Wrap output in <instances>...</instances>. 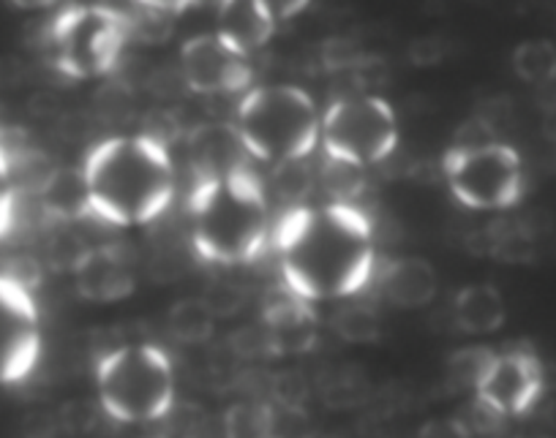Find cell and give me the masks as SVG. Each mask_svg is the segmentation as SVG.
I'll use <instances>...</instances> for the list:
<instances>
[{"label":"cell","instance_id":"17","mask_svg":"<svg viewBox=\"0 0 556 438\" xmlns=\"http://www.w3.org/2000/svg\"><path fill=\"white\" fill-rule=\"evenodd\" d=\"M41 212L58 223H74L90 216L88 183L83 167H52L41 189L36 191Z\"/></svg>","mask_w":556,"mask_h":438},{"label":"cell","instance_id":"16","mask_svg":"<svg viewBox=\"0 0 556 438\" xmlns=\"http://www.w3.org/2000/svg\"><path fill=\"white\" fill-rule=\"evenodd\" d=\"M216 34L251 55L273 39L276 20L260 0H216Z\"/></svg>","mask_w":556,"mask_h":438},{"label":"cell","instance_id":"6","mask_svg":"<svg viewBox=\"0 0 556 438\" xmlns=\"http://www.w3.org/2000/svg\"><path fill=\"white\" fill-rule=\"evenodd\" d=\"M128 34L117 17L99 3L61 9L45 36L47 57L68 79L106 77L121 63Z\"/></svg>","mask_w":556,"mask_h":438},{"label":"cell","instance_id":"8","mask_svg":"<svg viewBox=\"0 0 556 438\" xmlns=\"http://www.w3.org/2000/svg\"><path fill=\"white\" fill-rule=\"evenodd\" d=\"M319 139L330 162L361 169L377 167L388 162L399 144V117L379 95H344L325 110Z\"/></svg>","mask_w":556,"mask_h":438},{"label":"cell","instance_id":"7","mask_svg":"<svg viewBox=\"0 0 556 438\" xmlns=\"http://www.w3.org/2000/svg\"><path fill=\"white\" fill-rule=\"evenodd\" d=\"M442 172H445L453 199L467 210H510L523 199V191H527L521 156L516 147L500 139L489 144H475V147L451 144V151L442 156Z\"/></svg>","mask_w":556,"mask_h":438},{"label":"cell","instance_id":"31","mask_svg":"<svg viewBox=\"0 0 556 438\" xmlns=\"http://www.w3.org/2000/svg\"><path fill=\"white\" fill-rule=\"evenodd\" d=\"M417 438H472V430L464 425L462 416H437V420L424 422Z\"/></svg>","mask_w":556,"mask_h":438},{"label":"cell","instance_id":"26","mask_svg":"<svg viewBox=\"0 0 556 438\" xmlns=\"http://www.w3.org/2000/svg\"><path fill=\"white\" fill-rule=\"evenodd\" d=\"M17 199L20 189L17 180H14L12 158H9L7 144L0 139V237L12 229L14 218H17Z\"/></svg>","mask_w":556,"mask_h":438},{"label":"cell","instance_id":"29","mask_svg":"<svg viewBox=\"0 0 556 438\" xmlns=\"http://www.w3.org/2000/svg\"><path fill=\"white\" fill-rule=\"evenodd\" d=\"M202 300L211 306V311L216 313V319L235 317V313L243 311L245 306V288L240 283L232 281H216L207 286V292L202 295Z\"/></svg>","mask_w":556,"mask_h":438},{"label":"cell","instance_id":"28","mask_svg":"<svg viewBox=\"0 0 556 438\" xmlns=\"http://www.w3.org/2000/svg\"><path fill=\"white\" fill-rule=\"evenodd\" d=\"M308 191H312V178H308V172L303 169L301 162L276 167V194L287 202V207L303 205Z\"/></svg>","mask_w":556,"mask_h":438},{"label":"cell","instance_id":"35","mask_svg":"<svg viewBox=\"0 0 556 438\" xmlns=\"http://www.w3.org/2000/svg\"><path fill=\"white\" fill-rule=\"evenodd\" d=\"M12 3L25 12H41V9H50L55 0H12Z\"/></svg>","mask_w":556,"mask_h":438},{"label":"cell","instance_id":"10","mask_svg":"<svg viewBox=\"0 0 556 438\" xmlns=\"http://www.w3.org/2000/svg\"><path fill=\"white\" fill-rule=\"evenodd\" d=\"M545 387L543 362L532 349L494 351L483 378L475 387V400L496 416H521L540 400Z\"/></svg>","mask_w":556,"mask_h":438},{"label":"cell","instance_id":"24","mask_svg":"<svg viewBox=\"0 0 556 438\" xmlns=\"http://www.w3.org/2000/svg\"><path fill=\"white\" fill-rule=\"evenodd\" d=\"M491 357H494V349H489V346H464L447 360V382L456 389H472L475 392Z\"/></svg>","mask_w":556,"mask_h":438},{"label":"cell","instance_id":"21","mask_svg":"<svg viewBox=\"0 0 556 438\" xmlns=\"http://www.w3.org/2000/svg\"><path fill=\"white\" fill-rule=\"evenodd\" d=\"M510 66L527 85H548L556 79V44L548 39H527L513 50Z\"/></svg>","mask_w":556,"mask_h":438},{"label":"cell","instance_id":"30","mask_svg":"<svg viewBox=\"0 0 556 438\" xmlns=\"http://www.w3.org/2000/svg\"><path fill=\"white\" fill-rule=\"evenodd\" d=\"M447 55H451V41L442 39V36L437 34L420 36V39H415L409 47H406V57L420 68L437 66V63L445 61Z\"/></svg>","mask_w":556,"mask_h":438},{"label":"cell","instance_id":"20","mask_svg":"<svg viewBox=\"0 0 556 438\" xmlns=\"http://www.w3.org/2000/svg\"><path fill=\"white\" fill-rule=\"evenodd\" d=\"M167 327L178 344L202 346L216 333V313L202 297H184L169 308Z\"/></svg>","mask_w":556,"mask_h":438},{"label":"cell","instance_id":"11","mask_svg":"<svg viewBox=\"0 0 556 438\" xmlns=\"http://www.w3.org/2000/svg\"><path fill=\"white\" fill-rule=\"evenodd\" d=\"M251 55L240 52L218 34H200L180 50V74L191 93L229 95L240 93L254 79Z\"/></svg>","mask_w":556,"mask_h":438},{"label":"cell","instance_id":"33","mask_svg":"<svg viewBox=\"0 0 556 438\" xmlns=\"http://www.w3.org/2000/svg\"><path fill=\"white\" fill-rule=\"evenodd\" d=\"M260 3L267 9V14H270L278 25V23H287V20L298 17V14H301L303 9L312 3V0H260Z\"/></svg>","mask_w":556,"mask_h":438},{"label":"cell","instance_id":"1","mask_svg":"<svg viewBox=\"0 0 556 438\" xmlns=\"http://www.w3.org/2000/svg\"><path fill=\"white\" fill-rule=\"evenodd\" d=\"M273 245L285 286L308 302L352 297L377 275L374 221L355 202L287 207Z\"/></svg>","mask_w":556,"mask_h":438},{"label":"cell","instance_id":"23","mask_svg":"<svg viewBox=\"0 0 556 438\" xmlns=\"http://www.w3.org/2000/svg\"><path fill=\"white\" fill-rule=\"evenodd\" d=\"M265 438H317L314 422L301 403H267Z\"/></svg>","mask_w":556,"mask_h":438},{"label":"cell","instance_id":"5","mask_svg":"<svg viewBox=\"0 0 556 438\" xmlns=\"http://www.w3.org/2000/svg\"><path fill=\"white\" fill-rule=\"evenodd\" d=\"M96 387L104 414L117 422H153L173 411L175 368L156 344L110 349L96 365Z\"/></svg>","mask_w":556,"mask_h":438},{"label":"cell","instance_id":"13","mask_svg":"<svg viewBox=\"0 0 556 438\" xmlns=\"http://www.w3.org/2000/svg\"><path fill=\"white\" fill-rule=\"evenodd\" d=\"M262 327L270 340L273 357L306 355L319 335V319L312 302L295 295L292 288H273L262 302Z\"/></svg>","mask_w":556,"mask_h":438},{"label":"cell","instance_id":"14","mask_svg":"<svg viewBox=\"0 0 556 438\" xmlns=\"http://www.w3.org/2000/svg\"><path fill=\"white\" fill-rule=\"evenodd\" d=\"M186 147H189V162L197 180L227 178V175L245 169L249 151L238 137L235 123H197L186 133Z\"/></svg>","mask_w":556,"mask_h":438},{"label":"cell","instance_id":"19","mask_svg":"<svg viewBox=\"0 0 556 438\" xmlns=\"http://www.w3.org/2000/svg\"><path fill=\"white\" fill-rule=\"evenodd\" d=\"M534 234L527 223L502 218L485 227L483 232V254L505 261V265H529L534 259Z\"/></svg>","mask_w":556,"mask_h":438},{"label":"cell","instance_id":"22","mask_svg":"<svg viewBox=\"0 0 556 438\" xmlns=\"http://www.w3.org/2000/svg\"><path fill=\"white\" fill-rule=\"evenodd\" d=\"M330 327L341 340L355 346L377 344L382 338V319L371 306H363V302L341 306L330 319Z\"/></svg>","mask_w":556,"mask_h":438},{"label":"cell","instance_id":"2","mask_svg":"<svg viewBox=\"0 0 556 438\" xmlns=\"http://www.w3.org/2000/svg\"><path fill=\"white\" fill-rule=\"evenodd\" d=\"M90 216L112 227H142L175 196V164L164 144L131 133L93 144L83 162Z\"/></svg>","mask_w":556,"mask_h":438},{"label":"cell","instance_id":"15","mask_svg":"<svg viewBox=\"0 0 556 438\" xmlns=\"http://www.w3.org/2000/svg\"><path fill=\"white\" fill-rule=\"evenodd\" d=\"M379 292L390 306L417 311L434 302L440 292V275L434 265L420 256H399V259H390L379 272Z\"/></svg>","mask_w":556,"mask_h":438},{"label":"cell","instance_id":"27","mask_svg":"<svg viewBox=\"0 0 556 438\" xmlns=\"http://www.w3.org/2000/svg\"><path fill=\"white\" fill-rule=\"evenodd\" d=\"M139 133L148 139H153V142L164 144V147H173V144H178L180 139L186 137L184 133V123H180V117L175 115V112L169 110H151L146 117H142V123H139Z\"/></svg>","mask_w":556,"mask_h":438},{"label":"cell","instance_id":"4","mask_svg":"<svg viewBox=\"0 0 556 438\" xmlns=\"http://www.w3.org/2000/svg\"><path fill=\"white\" fill-rule=\"evenodd\" d=\"M232 123L251 158L281 167L312 156L319 144L323 115L306 90L262 85L238 101Z\"/></svg>","mask_w":556,"mask_h":438},{"label":"cell","instance_id":"9","mask_svg":"<svg viewBox=\"0 0 556 438\" xmlns=\"http://www.w3.org/2000/svg\"><path fill=\"white\" fill-rule=\"evenodd\" d=\"M41 355V324L34 288L0 272V384H17Z\"/></svg>","mask_w":556,"mask_h":438},{"label":"cell","instance_id":"12","mask_svg":"<svg viewBox=\"0 0 556 438\" xmlns=\"http://www.w3.org/2000/svg\"><path fill=\"white\" fill-rule=\"evenodd\" d=\"M77 295L88 302L112 306L134 295L137 265L134 254L121 243L90 245L72 270Z\"/></svg>","mask_w":556,"mask_h":438},{"label":"cell","instance_id":"18","mask_svg":"<svg viewBox=\"0 0 556 438\" xmlns=\"http://www.w3.org/2000/svg\"><path fill=\"white\" fill-rule=\"evenodd\" d=\"M453 322L467 335H491L505 327V297L491 283H467L453 297Z\"/></svg>","mask_w":556,"mask_h":438},{"label":"cell","instance_id":"25","mask_svg":"<svg viewBox=\"0 0 556 438\" xmlns=\"http://www.w3.org/2000/svg\"><path fill=\"white\" fill-rule=\"evenodd\" d=\"M267 403H235L224 414L227 438H265Z\"/></svg>","mask_w":556,"mask_h":438},{"label":"cell","instance_id":"3","mask_svg":"<svg viewBox=\"0 0 556 438\" xmlns=\"http://www.w3.org/2000/svg\"><path fill=\"white\" fill-rule=\"evenodd\" d=\"M191 245L213 265H249L270 237V205L249 167L227 178L197 180L189 196Z\"/></svg>","mask_w":556,"mask_h":438},{"label":"cell","instance_id":"34","mask_svg":"<svg viewBox=\"0 0 556 438\" xmlns=\"http://www.w3.org/2000/svg\"><path fill=\"white\" fill-rule=\"evenodd\" d=\"M148 7L159 9V12H167L173 14V17H178V14H184L186 9H191L197 3V0H146Z\"/></svg>","mask_w":556,"mask_h":438},{"label":"cell","instance_id":"32","mask_svg":"<svg viewBox=\"0 0 556 438\" xmlns=\"http://www.w3.org/2000/svg\"><path fill=\"white\" fill-rule=\"evenodd\" d=\"M104 12H110L112 17H117L123 23V28H126L128 34V25L134 23V20L139 17V14L146 12L148 3L146 0H96Z\"/></svg>","mask_w":556,"mask_h":438}]
</instances>
